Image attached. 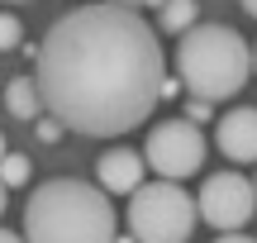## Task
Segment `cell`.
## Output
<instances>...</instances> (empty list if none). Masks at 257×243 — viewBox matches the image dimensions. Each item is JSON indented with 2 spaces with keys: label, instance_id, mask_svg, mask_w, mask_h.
<instances>
[{
  "label": "cell",
  "instance_id": "cell-1",
  "mask_svg": "<svg viewBox=\"0 0 257 243\" xmlns=\"http://www.w3.org/2000/svg\"><path fill=\"white\" fill-rule=\"evenodd\" d=\"M48 114L86 139H114L157 110L167 62L138 5L100 0L62 15L34 53Z\"/></svg>",
  "mask_w": 257,
  "mask_h": 243
},
{
  "label": "cell",
  "instance_id": "cell-2",
  "mask_svg": "<svg viewBox=\"0 0 257 243\" xmlns=\"http://www.w3.org/2000/svg\"><path fill=\"white\" fill-rule=\"evenodd\" d=\"M114 205L105 186L95 191L91 181L53 177L29 196L24 205V238L34 243H110L119 234Z\"/></svg>",
  "mask_w": 257,
  "mask_h": 243
},
{
  "label": "cell",
  "instance_id": "cell-3",
  "mask_svg": "<svg viewBox=\"0 0 257 243\" xmlns=\"http://www.w3.org/2000/svg\"><path fill=\"white\" fill-rule=\"evenodd\" d=\"M252 72V53L229 24H191L176 43V76L191 95L229 100Z\"/></svg>",
  "mask_w": 257,
  "mask_h": 243
},
{
  "label": "cell",
  "instance_id": "cell-4",
  "mask_svg": "<svg viewBox=\"0 0 257 243\" xmlns=\"http://www.w3.org/2000/svg\"><path fill=\"white\" fill-rule=\"evenodd\" d=\"M124 219H128V238L138 243H186L195 234V219H200V200L181 191L172 177H162L128 196Z\"/></svg>",
  "mask_w": 257,
  "mask_h": 243
},
{
  "label": "cell",
  "instance_id": "cell-5",
  "mask_svg": "<svg viewBox=\"0 0 257 243\" xmlns=\"http://www.w3.org/2000/svg\"><path fill=\"white\" fill-rule=\"evenodd\" d=\"M143 158H148V167H153L157 177H172V181L200 172V162H205V134H200V124H195V119H167V124H157V129L148 134V143H143Z\"/></svg>",
  "mask_w": 257,
  "mask_h": 243
},
{
  "label": "cell",
  "instance_id": "cell-6",
  "mask_svg": "<svg viewBox=\"0 0 257 243\" xmlns=\"http://www.w3.org/2000/svg\"><path fill=\"white\" fill-rule=\"evenodd\" d=\"M257 210V181L238 177V172H214L200 186V215L210 229H243Z\"/></svg>",
  "mask_w": 257,
  "mask_h": 243
},
{
  "label": "cell",
  "instance_id": "cell-7",
  "mask_svg": "<svg viewBox=\"0 0 257 243\" xmlns=\"http://www.w3.org/2000/svg\"><path fill=\"white\" fill-rule=\"evenodd\" d=\"M214 143L229 162H257V110L252 105H238L219 119L214 129Z\"/></svg>",
  "mask_w": 257,
  "mask_h": 243
},
{
  "label": "cell",
  "instance_id": "cell-8",
  "mask_svg": "<svg viewBox=\"0 0 257 243\" xmlns=\"http://www.w3.org/2000/svg\"><path fill=\"white\" fill-rule=\"evenodd\" d=\"M143 162H148V158H138V153H128V148L100 153V162H95V181H100L105 191L134 196V191L143 186Z\"/></svg>",
  "mask_w": 257,
  "mask_h": 243
},
{
  "label": "cell",
  "instance_id": "cell-9",
  "mask_svg": "<svg viewBox=\"0 0 257 243\" xmlns=\"http://www.w3.org/2000/svg\"><path fill=\"white\" fill-rule=\"evenodd\" d=\"M0 100H5V114H15V119H38L48 110L43 91H38V76H10Z\"/></svg>",
  "mask_w": 257,
  "mask_h": 243
},
{
  "label": "cell",
  "instance_id": "cell-10",
  "mask_svg": "<svg viewBox=\"0 0 257 243\" xmlns=\"http://www.w3.org/2000/svg\"><path fill=\"white\" fill-rule=\"evenodd\" d=\"M157 15H162V29H167V34H186V29L195 24V15H200V5H195V0H167Z\"/></svg>",
  "mask_w": 257,
  "mask_h": 243
},
{
  "label": "cell",
  "instance_id": "cell-11",
  "mask_svg": "<svg viewBox=\"0 0 257 243\" xmlns=\"http://www.w3.org/2000/svg\"><path fill=\"white\" fill-rule=\"evenodd\" d=\"M29 177H34V162H29L24 153H5V158H0V181H5V186H24Z\"/></svg>",
  "mask_w": 257,
  "mask_h": 243
},
{
  "label": "cell",
  "instance_id": "cell-12",
  "mask_svg": "<svg viewBox=\"0 0 257 243\" xmlns=\"http://www.w3.org/2000/svg\"><path fill=\"white\" fill-rule=\"evenodd\" d=\"M19 38H24V24H19V15H10V10H0V53H10V48H19Z\"/></svg>",
  "mask_w": 257,
  "mask_h": 243
},
{
  "label": "cell",
  "instance_id": "cell-13",
  "mask_svg": "<svg viewBox=\"0 0 257 243\" xmlns=\"http://www.w3.org/2000/svg\"><path fill=\"white\" fill-rule=\"evenodd\" d=\"M210 105H214V100H205V95H191V105H186V119L205 124V119H210Z\"/></svg>",
  "mask_w": 257,
  "mask_h": 243
},
{
  "label": "cell",
  "instance_id": "cell-14",
  "mask_svg": "<svg viewBox=\"0 0 257 243\" xmlns=\"http://www.w3.org/2000/svg\"><path fill=\"white\" fill-rule=\"evenodd\" d=\"M62 129H67V124L57 119V114H53V119H38V139H43V143H53V139H57Z\"/></svg>",
  "mask_w": 257,
  "mask_h": 243
},
{
  "label": "cell",
  "instance_id": "cell-15",
  "mask_svg": "<svg viewBox=\"0 0 257 243\" xmlns=\"http://www.w3.org/2000/svg\"><path fill=\"white\" fill-rule=\"evenodd\" d=\"M0 243H19V234L15 229H0Z\"/></svg>",
  "mask_w": 257,
  "mask_h": 243
},
{
  "label": "cell",
  "instance_id": "cell-16",
  "mask_svg": "<svg viewBox=\"0 0 257 243\" xmlns=\"http://www.w3.org/2000/svg\"><path fill=\"white\" fill-rule=\"evenodd\" d=\"M238 5H243V10H248V15H252V19H257V0H238Z\"/></svg>",
  "mask_w": 257,
  "mask_h": 243
},
{
  "label": "cell",
  "instance_id": "cell-17",
  "mask_svg": "<svg viewBox=\"0 0 257 243\" xmlns=\"http://www.w3.org/2000/svg\"><path fill=\"white\" fill-rule=\"evenodd\" d=\"M5 191H10V186H5V181H0V215H5V200H10V196H5Z\"/></svg>",
  "mask_w": 257,
  "mask_h": 243
},
{
  "label": "cell",
  "instance_id": "cell-18",
  "mask_svg": "<svg viewBox=\"0 0 257 243\" xmlns=\"http://www.w3.org/2000/svg\"><path fill=\"white\" fill-rule=\"evenodd\" d=\"M143 5H153V10H162V5H167V0H143Z\"/></svg>",
  "mask_w": 257,
  "mask_h": 243
},
{
  "label": "cell",
  "instance_id": "cell-19",
  "mask_svg": "<svg viewBox=\"0 0 257 243\" xmlns=\"http://www.w3.org/2000/svg\"><path fill=\"white\" fill-rule=\"evenodd\" d=\"M5 153H10V148H5V134H0V158H5Z\"/></svg>",
  "mask_w": 257,
  "mask_h": 243
},
{
  "label": "cell",
  "instance_id": "cell-20",
  "mask_svg": "<svg viewBox=\"0 0 257 243\" xmlns=\"http://www.w3.org/2000/svg\"><path fill=\"white\" fill-rule=\"evenodd\" d=\"M252 72H257V48H252Z\"/></svg>",
  "mask_w": 257,
  "mask_h": 243
},
{
  "label": "cell",
  "instance_id": "cell-21",
  "mask_svg": "<svg viewBox=\"0 0 257 243\" xmlns=\"http://www.w3.org/2000/svg\"><path fill=\"white\" fill-rule=\"evenodd\" d=\"M124 5H143V0H124Z\"/></svg>",
  "mask_w": 257,
  "mask_h": 243
},
{
  "label": "cell",
  "instance_id": "cell-22",
  "mask_svg": "<svg viewBox=\"0 0 257 243\" xmlns=\"http://www.w3.org/2000/svg\"><path fill=\"white\" fill-rule=\"evenodd\" d=\"M0 91H5V81H0Z\"/></svg>",
  "mask_w": 257,
  "mask_h": 243
},
{
  "label": "cell",
  "instance_id": "cell-23",
  "mask_svg": "<svg viewBox=\"0 0 257 243\" xmlns=\"http://www.w3.org/2000/svg\"><path fill=\"white\" fill-rule=\"evenodd\" d=\"M252 181H257V177H252Z\"/></svg>",
  "mask_w": 257,
  "mask_h": 243
}]
</instances>
